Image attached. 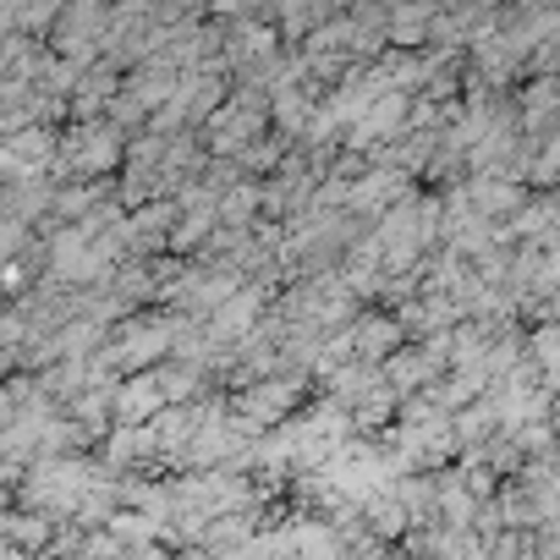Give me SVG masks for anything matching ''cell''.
I'll return each mask as SVG.
<instances>
[{
	"label": "cell",
	"mask_w": 560,
	"mask_h": 560,
	"mask_svg": "<svg viewBox=\"0 0 560 560\" xmlns=\"http://www.w3.org/2000/svg\"><path fill=\"white\" fill-rule=\"evenodd\" d=\"M352 341H358L363 363H385L407 341V325H401V314H358L352 319Z\"/></svg>",
	"instance_id": "cell-3"
},
{
	"label": "cell",
	"mask_w": 560,
	"mask_h": 560,
	"mask_svg": "<svg viewBox=\"0 0 560 560\" xmlns=\"http://www.w3.org/2000/svg\"><path fill=\"white\" fill-rule=\"evenodd\" d=\"M401 401H407V396H401L390 380H380V385H369V390L352 401V423L369 429V434H374V429H390V423L401 418Z\"/></svg>",
	"instance_id": "cell-5"
},
{
	"label": "cell",
	"mask_w": 560,
	"mask_h": 560,
	"mask_svg": "<svg viewBox=\"0 0 560 560\" xmlns=\"http://www.w3.org/2000/svg\"><path fill=\"white\" fill-rule=\"evenodd\" d=\"M127 160V132L110 121V116H94V121H72L61 132V149H56V182H72V176H110V165Z\"/></svg>",
	"instance_id": "cell-1"
},
{
	"label": "cell",
	"mask_w": 560,
	"mask_h": 560,
	"mask_svg": "<svg viewBox=\"0 0 560 560\" xmlns=\"http://www.w3.org/2000/svg\"><path fill=\"white\" fill-rule=\"evenodd\" d=\"M160 407H165V390H160L154 369L127 374V380L116 385V423H149Z\"/></svg>",
	"instance_id": "cell-4"
},
{
	"label": "cell",
	"mask_w": 560,
	"mask_h": 560,
	"mask_svg": "<svg viewBox=\"0 0 560 560\" xmlns=\"http://www.w3.org/2000/svg\"><path fill=\"white\" fill-rule=\"evenodd\" d=\"M176 325H182V314L171 308V314H132V319H121L116 325V336L105 341V363L127 380V374H143V369H160L165 358H171V347H176Z\"/></svg>",
	"instance_id": "cell-2"
}]
</instances>
